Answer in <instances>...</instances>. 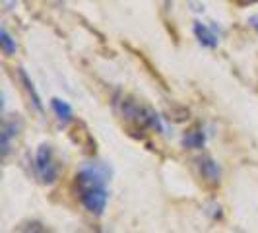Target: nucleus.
Wrapping results in <instances>:
<instances>
[{
    "label": "nucleus",
    "mask_w": 258,
    "mask_h": 233,
    "mask_svg": "<svg viewBox=\"0 0 258 233\" xmlns=\"http://www.w3.org/2000/svg\"><path fill=\"white\" fill-rule=\"evenodd\" d=\"M76 189L84 208L91 214H103L109 200L107 173L99 165H86L78 171Z\"/></svg>",
    "instance_id": "1"
},
{
    "label": "nucleus",
    "mask_w": 258,
    "mask_h": 233,
    "mask_svg": "<svg viewBox=\"0 0 258 233\" xmlns=\"http://www.w3.org/2000/svg\"><path fill=\"white\" fill-rule=\"evenodd\" d=\"M35 169L43 183H52L58 177V165L54 161V154L49 144H41L35 154Z\"/></svg>",
    "instance_id": "2"
},
{
    "label": "nucleus",
    "mask_w": 258,
    "mask_h": 233,
    "mask_svg": "<svg viewBox=\"0 0 258 233\" xmlns=\"http://www.w3.org/2000/svg\"><path fill=\"white\" fill-rule=\"evenodd\" d=\"M198 169H200L202 177H204L208 183H212V185H218V183H220L221 169H220L218 161H216L214 157H210V155L200 157V159H198Z\"/></svg>",
    "instance_id": "3"
},
{
    "label": "nucleus",
    "mask_w": 258,
    "mask_h": 233,
    "mask_svg": "<svg viewBox=\"0 0 258 233\" xmlns=\"http://www.w3.org/2000/svg\"><path fill=\"white\" fill-rule=\"evenodd\" d=\"M192 29H194L196 39H198L204 47H210V49L218 47V35H216V31H214L212 27H208L206 24H202V22H194Z\"/></svg>",
    "instance_id": "4"
},
{
    "label": "nucleus",
    "mask_w": 258,
    "mask_h": 233,
    "mask_svg": "<svg viewBox=\"0 0 258 233\" xmlns=\"http://www.w3.org/2000/svg\"><path fill=\"white\" fill-rule=\"evenodd\" d=\"M204 144H206V134H204V129H200V127L188 129L182 136V146L184 148L200 150V148H204Z\"/></svg>",
    "instance_id": "5"
},
{
    "label": "nucleus",
    "mask_w": 258,
    "mask_h": 233,
    "mask_svg": "<svg viewBox=\"0 0 258 233\" xmlns=\"http://www.w3.org/2000/svg\"><path fill=\"white\" fill-rule=\"evenodd\" d=\"M51 107H52V111H54V115H56V119H58L60 123H68V121L72 119V107L66 103L64 99L54 97V99L51 101Z\"/></svg>",
    "instance_id": "6"
},
{
    "label": "nucleus",
    "mask_w": 258,
    "mask_h": 233,
    "mask_svg": "<svg viewBox=\"0 0 258 233\" xmlns=\"http://www.w3.org/2000/svg\"><path fill=\"white\" fill-rule=\"evenodd\" d=\"M20 78H22V82H24V86H26V90H27V93H29V97H31L33 105H35V109H37V111H43V103H41V97H39L37 90H35V86H33L31 78L27 76L26 70H20Z\"/></svg>",
    "instance_id": "7"
},
{
    "label": "nucleus",
    "mask_w": 258,
    "mask_h": 233,
    "mask_svg": "<svg viewBox=\"0 0 258 233\" xmlns=\"http://www.w3.org/2000/svg\"><path fill=\"white\" fill-rule=\"evenodd\" d=\"M0 45H2V51H4V54H14L16 52V49H18V45H16V39L8 33V29L6 27H2L0 29Z\"/></svg>",
    "instance_id": "8"
},
{
    "label": "nucleus",
    "mask_w": 258,
    "mask_h": 233,
    "mask_svg": "<svg viewBox=\"0 0 258 233\" xmlns=\"http://www.w3.org/2000/svg\"><path fill=\"white\" fill-rule=\"evenodd\" d=\"M248 24H250V26L258 31V14H256V16H250V18H248Z\"/></svg>",
    "instance_id": "9"
}]
</instances>
